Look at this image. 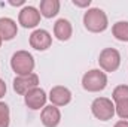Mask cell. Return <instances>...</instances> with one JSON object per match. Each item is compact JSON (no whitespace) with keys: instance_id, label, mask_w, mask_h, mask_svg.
Instances as JSON below:
<instances>
[{"instance_id":"obj_1","label":"cell","mask_w":128,"mask_h":127,"mask_svg":"<svg viewBox=\"0 0 128 127\" xmlns=\"http://www.w3.org/2000/svg\"><path fill=\"white\" fill-rule=\"evenodd\" d=\"M84 26L91 33H101L109 27L107 15L100 8H91L84 15Z\"/></svg>"},{"instance_id":"obj_2","label":"cell","mask_w":128,"mask_h":127,"mask_svg":"<svg viewBox=\"0 0 128 127\" xmlns=\"http://www.w3.org/2000/svg\"><path fill=\"white\" fill-rule=\"evenodd\" d=\"M10 67L16 76L30 75L34 69V57L28 51H16L10 58Z\"/></svg>"},{"instance_id":"obj_3","label":"cell","mask_w":128,"mask_h":127,"mask_svg":"<svg viewBox=\"0 0 128 127\" xmlns=\"http://www.w3.org/2000/svg\"><path fill=\"white\" fill-rule=\"evenodd\" d=\"M107 85V76L100 69H91L82 76V87L90 93H98Z\"/></svg>"},{"instance_id":"obj_4","label":"cell","mask_w":128,"mask_h":127,"mask_svg":"<svg viewBox=\"0 0 128 127\" xmlns=\"http://www.w3.org/2000/svg\"><path fill=\"white\" fill-rule=\"evenodd\" d=\"M92 115L100 121H109L115 115V103L107 97H97L91 103Z\"/></svg>"},{"instance_id":"obj_5","label":"cell","mask_w":128,"mask_h":127,"mask_svg":"<svg viewBox=\"0 0 128 127\" xmlns=\"http://www.w3.org/2000/svg\"><path fill=\"white\" fill-rule=\"evenodd\" d=\"M98 64L104 72H115L121 66V54L115 48H104L100 52Z\"/></svg>"},{"instance_id":"obj_6","label":"cell","mask_w":128,"mask_h":127,"mask_svg":"<svg viewBox=\"0 0 128 127\" xmlns=\"http://www.w3.org/2000/svg\"><path fill=\"white\" fill-rule=\"evenodd\" d=\"M37 85H39V76L36 73L15 76V79H14V90H15L16 94H21V96H26L28 91L36 88Z\"/></svg>"},{"instance_id":"obj_7","label":"cell","mask_w":128,"mask_h":127,"mask_svg":"<svg viewBox=\"0 0 128 127\" xmlns=\"http://www.w3.org/2000/svg\"><path fill=\"white\" fill-rule=\"evenodd\" d=\"M40 12L39 9H36L34 6H24L20 11L18 15V23L24 27V29H33L40 23Z\"/></svg>"},{"instance_id":"obj_8","label":"cell","mask_w":128,"mask_h":127,"mask_svg":"<svg viewBox=\"0 0 128 127\" xmlns=\"http://www.w3.org/2000/svg\"><path fill=\"white\" fill-rule=\"evenodd\" d=\"M52 43V36L43 29H37L30 34V46L36 51H46Z\"/></svg>"},{"instance_id":"obj_9","label":"cell","mask_w":128,"mask_h":127,"mask_svg":"<svg viewBox=\"0 0 128 127\" xmlns=\"http://www.w3.org/2000/svg\"><path fill=\"white\" fill-rule=\"evenodd\" d=\"M46 99H48V96L45 93V90H42L39 87L33 88L32 91H28L27 94L24 96L26 105L30 109H33V111H39L40 108L43 109L45 108V103H46Z\"/></svg>"},{"instance_id":"obj_10","label":"cell","mask_w":128,"mask_h":127,"mask_svg":"<svg viewBox=\"0 0 128 127\" xmlns=\"http://www.w3.org/2000/svg\"><path fill=\"white\" fill-rule=\"evenodd\" d=\"M49 100L54 106H66L70 103L72 100V91L67 88V87H63V85H55L51 88L49 91Z\"/></svg>"},{"instance_id":"obj_11","label":"cell","mask_w":128,"mask_h":127,"mask_svg":"<svg viewBox=\"0 0 128 127\" xmlns=\"http://www.w3.org/2000/svg\"><path fill=\"white\" fill-rule=\"evenodd\" d=\"M40 120H42V124L45 127H57L61 121V112L57 106L54 105H49V106H45L42 109V114H40Z\"/></svg>"},{"instance_id":"obj_12","label":"cell","mask_w":128,"mask_h":127,"mask_svg":"<svg viewBox=\"0 0 128 127\" xmlns=\"http://www.w3.org/2000/svg\"><path fill=\"white\" fill-rule=\"evenodd\" d=\"M18 33V27L16 23L12 18L3 17L0 18V37L3 40H12Z\"/></svg>"},{"instance_id":"obj_13","label":"cell","mask_w":128,"mask_h":127,"mask_svg":"<svg viewBox=\"0 0 128 127\" xmlns=\"http://www.w3.org/2000/svg\"><path fill=\"white\" fill-rule=\"evenodd\" d=\"M72 33H73V27L70 24L68 20L66 18H60L55 24H54V36L58 39V40H68L72 37Z\"/></svg>"},{"instance_id":"obj_14","label":"cell","mask_w":128,"mask_h":127,"mask_svg":"<svg viewBox=\"0 0 128 127\" xmlns=\"http://www.w3.org/2000/svg\"><path fill=\"white\" fill-rule=\"evenodd\" d=\"M60 0H42L39 6V12L45 18H54L60 12Z\"/></svg>"},{"instance_id":"obj_15","label":"cell","mask_w":128,"mask_h":127,"mask_svg":"<svg viewBox=\"0 0 128 127\" xmlns=\"http://www.w3.org/2000/svg\"><path fill=\"white\" fill-rule=\"evenodd\" d=\"M112 33L115 36V39L121 40V42H128V21H118L113 24Z\"/></svg>"},{"instance_id":"obj_16","label":"cell","mask_w":128,"mask_h":127,"mask_svg":"<svg viewBox=\"0 0 128 127\" xmlns=\"http://www.w3.org/2000/svg\"><path fill=\"white\" fill-rule=\"evenodd\" d=\"M10 123V111L4 102H0V127H9Z\"/></svg>"},{"instance_id":"obj_17","label":"cell","mask_w":128,"mask_h":127,"mask_svg":"<svg viewBox=\"0 0 128 127\" xmlns=\"http://www.w3.org/2000/svg\"><path fill=\"white\" fill-rule=\"evenodd\" d=\"M112 99L115 100V103L122 102V100H128V85H118L113 93H112Z\"/></svg>"},{"instance_id":"obj_18","label":"cell","mask_w":128,"mask_h":127,"mask_svg":"<svg viewBox=\"0 0 128 127\" xmlns=\"http://www.w3.org/2000/svg\"><path fill=\"white\" fill-rule=\"evenodd\" d=\"M115 114L121 118V120H128V100L118 102L115 105Z\"/></svg>"},{"instance_id":"obj_19","label":"cell","mask_w":128,"mask_h":127,"mask_svg":"<svg viewBox=\"0 0 128 127\" xmlns=\"http://www.w3.org/2000/svg\"><path fill=\"white\" fill-rule=\"evenodd\" d=\"M73 5L79 8H88L91 5V0H73Z\"/></svg>"},{"instance_id":"obj_20","label":"cell","mask_w":128,"mask_h":127,"mask_svg":"<svg viewBox=\"0 0 128 127\" xmlns=\"http://www.w3.org/2000/svg\"><path fill=\"white\" fill-rule=\"evenodd\" d=\"M4 94H6V84H4V81L0 78V99Z\"/></svg>"},{"instance_id":"obj_21","label":"cell","mask_w":128,"mask_h":127,"mask_svg":"<svg viewBox=\"0 0 128 127\" xmlns=\"http://www.w3.org/2000/svg\"><path fill=\"white\" fill-rule=\"evenodd\" d=\"M113 127H128V121L127 120H119Z\"/></svg>"},{"instance_id":"obj_22","label":"cell","mask_w":128,"mask_h":127,"mask_svg":"<svg viewBox=\"0 0 128 127\" xmlns=\"http://www.w3.org/2000/svg\"><path fill=\"white\" fill-rule=\"evenodd\" d=\"M2 42H3V39H2V37H0V46H2Z\"/></svg>"}]
</instances>
